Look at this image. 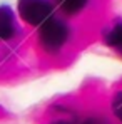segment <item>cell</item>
<instances>
[{"label":"cell","instance_id":"5b68a950","mask_svg":"<svg viewBox=\"0 0 122 124\" xmlns=\"http://www.w3.org/2000/svg\"><path fill=\"white\" fill-rule=\"evenodd\" d=\"M105 44L109 47H112L114 50H117L119 54H122V23H117L115 27H112L107 32Z\"/></svg>","mask_w":122,"mask_h":124},{"label":"cell","instance_id":"6da1fadb","mask_svg":"<svg viewBox=\"0 0 122 124\" xmlns=\"http://www.w3.org/2000/svg\"><path fill=\"white\" fill-rule=\"evenodd\" d=\"M70 37V27L57 17H52L45 23L40 25V32H39V42H40L42 49L49 54H55L59 52L62 47L67 44Z\"/></svg>","mask_w":122,"mask_h":124},{"label":"cell","instance_id":"3957f363","mask_svg":"<svg viewBox=\"0 0 122 124\" xmlns=\"http://www.w3.org/2000/svg\"><path fill=\"white\" fill-rule=\"evenodd\" d=\"M17 34L15 14L8 5H0V40H8Z\"/></svg>","mask_w":122,"mask_h":124},{"label":"cell","instance_id":"52a82bcc","mask_svg":"<svg viewBox=\"0 0 122 124\" xmlns=\"http://www.w3.org/2000/svg\"><path fill=\"white\" fill-rule=\"evenodd\" d=\"M84 124H109V123L104 121V119H99V117H90V119H87Z\"/></svg>","mask_w":122,"mask_h":124},{"label":"cell","instance_id":"277c9868","mask_svg":"<svg viewBox=\"0 0 122 124\" xmlns=\"http://www.w3.org/2000/svg\"><path fill=\"white\" fill-rule=\"evenodd\" d=\"M54 2L65 15H75L85 8L89 0H54Z\"/></svg>","mask_w":122,"mask_h":124},{"label":"cell","instance_id":"8992f818","mask_svg":"<svg viewBox=\"0 0 122 124\" xmlns=\"http://www.w3.org/2000/svg\"><path fill=\"white\" fill-rule=\"evenodd\" d=\"M112 111L115 114V117L122 123V92H117L114 101H112Z\"/></svg>","mask_w":122,"mask_h":124},{"label":"cell","instance_id":"7a4b0ae2","mask_svg":"<svg viewBox=\"0 0 122 124\" xmlns=\"http://www.w3.org/2000/svg\"><path fill=\"white\" fill-rule=\"evenodd\" d=\"M19 15L30 25H42L54 17V5L50 0H19Z\"/></svg>","mask_w":122,"mask_h":124}]
</instances>
